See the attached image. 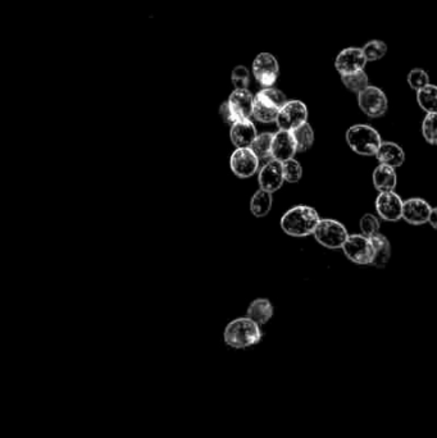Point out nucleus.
I'll use <instances>...</instances> for the list:
<instances>
[{
    "mask_svg": "<svg viewBox=\"0 0 437 438\" xmlns=\"http://www.w3.org/2000/svg\"><path fill=\"white\" fill-rule=\"evenodd\" d=\"M253 73L262 86L272 87L279 79L280 65L271 53H260L253 62Z\"/></svg>",
    "mask_w": 437,
    "mask_h": 438,
    "instance_id": "nucleus-9",
    "label": "nucleus"
},
{
    "mask_svg": "<svg viewBox=\"0 0 437 438\" xmlns=\"http://www.w3.org/2000/svg\"><path fill=\"white\" fill-rule=\"evenodd\" d=\"M220 115L222 117L223 121L226 123H229L231 126L235 123V118H234V115H232L231 110H229L227 101H226V103H223L222 105H221V108H220Z\"/></svg>",
    "mask_w": 437,
    "mask_h": 438,
    "instance_id": "nucleus-33",
    "label": "nucleus"
},
{
    "mask_svg": "<svg viewBox=\"0 0 437 438\" xmlns=\"http://www.w3.org/2000/svg\"><path fill=\"white\" fill-rule=\"evenodd\" d=\"M404 201L394 191L380 193L376 199V209L382 219L388 222H396L403 218Z\"/></svg>",
    "mask_w": 437,
    "mask_h": 438,
    "instance_id": "nucleus-12",
    "label": "nucleus"
},
{
    "mask_svg": "<svg viewBox=\"0 0 437 438\" xmlns=\"http://www.w3.org/2000/svg\"><path fill=\"white\" fill-rule=\"evenodd\" d=\"M227 104L235 118V122L241 120H249L254 110V96L248 89L235 90L229 95Z\"/></svg>",
    "mask_w": 437,
    "mask_h": 438,
    "instance_id": "nucleus-13",
    "label": "nucleus"
},
{
    "mask_svg": "<svg viewBox=\"0 0 437 438\" xmlns=\"http://www.w3.org/2000/svg\"><path fill=\"white\" fill-rule=\"evenodd\" d=\"M398 183L395 168L390 165H380L373 172V185L380 193L394 191Z\"/></svg>",
    "mask_w": 437,
    "mask_h": 438,
    "instance_id": "nucleus-19",
    "label": "nucleus"
},
{
    "mask_svg": "<svg viewBox=\"0 0 437 438\" xmlns=\"http://www.w3.org/2000/svg\"><path fill=\"white\" fill-rule=\"evenodd\" d=\"M293 135H294L299 153L308 150L309 148H312V145L315 143V131L310 127L308 122L304 123L300 127L294 129Z\"/></svg>",
    "mask_w": 437,
    "mask_h": 438,
    "instance_id": "nucleus-26",
    "label": "nucleus"
},
{
    "mask_svg": "<svg viewBox=\"0 0 437 438\" xmlns=\"http://www.w3.org/2000/svg\"><path fill=\"white\" fill-rule=\"evenodd\" d=\"M286 103V96L281 90L265 87L254 96L253 117L262 123L276 122L280 109Z\"/></svg>",
    "mask_w": 437,
    "mask_h": 438,
    "instance_id": "nucleus-3",
    "label": "nucleus"
},
{
    "mask_svg": "<svg viewBox=\"0 0 437 438\" xmlns=\"http://www.w3.org/2000/svg\"><path fill=\"white\" fill-rule=\"evenodd\" d=\"M273 137H274V134L265 132V134L258 135L257 139L254 140V143L251 144V149L255 153L259 160H263L267 163L272 160Z\"/></svg>",
    "mask_w": 437,
    "mask_h": 438,
    "instance_id": "nucleus-22",
    "label": "nucleus"
},
{
    "mask_svg": "<svg viewBox=\"0 0 437 438\" xmlns=\"http://www.w3.org/2000/svg\"><path fill=\"white\" fill-rule=\"evenodd\" d=\"M282 169H284V177L287 182L295 183V182L300 181L301 176H303V168H301L300 163L298 160L293 158L284 162Z\"/></svg>",
    "mask_w": 437,
    "mask_h": 438,
    "instance_id": "nucleus-30",
    "label": "nucleus"
},
{
    "mask_svg": "<svg viewBox=\"0 0 437 438\" xmlns=\"http://www.w3.org/2000/svg\"><path fill=\"white\" fill-rule=\"evenodd\" d=\"M359 108L368 117L379 118L385 115L388 107L386 94L381 90L380 87L369 86L362 93L358 94Z\"/></svg>",
    "mask_w": 437,
    "mask_h": 438,
    "instance_id": "nucleus-8",
    "label": "nucleus"
},
{
    "mask_svg": "<svg viewBox=\"0 0 437 438\" xmlns=\"http://www.w3.org/2000/svg\"><path fill=\"white\" fill-rule=\"evenodd\" d=\"M231 81H232V85L235 86V90L246 89L249 85V81H251V75H249L248 68L244 65L235 67L232 71V75H231Z\"/></svg>",
    "mask_w": 437,
    "mask_h": 438,
    "instance_id": "nucleus-31",
    "label": "nucleus"
},
{
    "mask_svg": "<svg viewBox=\"0 0 437 438\" xmlns=\"http://www.w3.org/2000/svg\"><path fill=\"white\" fill-rule=\"evenodd\" d=\"M296 153L298 146L293 132L280 129L279 132L274 134L272 143V157L274 160L284 163L289 159L294 158Z\"/></svg>",
    "mask_w": 437,
    "mask_h": 438,
    "instance_id": "nucleus-15",
    "label": "nucleus"
},
{
    "mask_svg": "<svg viewBox=\"0 0 437 438\" xmlns=\"http://www.w3.org/2000/svg\"><path fill=\"white\" fill-rule=\"evenodd\" d=\"M273 307L267 299H257L251 302L248 309V316L255 323L265 324L272 318Z\"/></svg>",
    "mask_w": 437,
    "mask_h": 438,
    "instance_id": "nucleus-20",
    "label": "nucleus"
},
{
    "mask_svg": "<svg viewBox=\"0 0 437 438\" xmlns=\"http://www.w3.org/2000/svg\"><path fill=\"white\" fill-rule=\"evenodd\" d=\"M408 84L414 91H419L423 87L430 85V76L422 68H413L408 73Z\"/></svg>",
    "mask_w": 437,
    "mask_h": 438,
    "instance_id": "nucleus-29",
    "label": "nucleus"
},
{
    "mask_svg": "<svg viewBox=\"0 0 437 438\" xmlns=\"http://www.w3.org/2000/svg\"><path fill=\"white\" fill-rule=\"evenodd\" d=\"M341 81L344 86L353 93L360 94L369 86V79L366 71L345 75V76H341Z\"/></svg>",
    "mask_w": 437,
    "mask_h": 438,
    "instance_id": "nucleus-25",
    "label": "nucleus"
},
{
    "mask_svg": "<svg viewBox=\"0 0 437 438\" xmlns=\"http://www.w3.org/2000/svg\"><path fill=\"white\" fill-rule=\"evenodd\" d=\"M429 223L432 226V228H435L437 231V208H432Z\"/></svg>",
    "mask_w": 437,
    "mask_h": 438,
    "instance_id": "nucleus-34",
    "label": "nucleus"
},
{
    "mask_svg": "<svg viewBox=\"0 0 437 438\" xmlns=\"http://www.w3.org/2000/svg\"><path fill=\"white\" fill-rule=\"evenodd\" d=\"M360 231L367 238H372L380 231V222L373 214H366L360 219Z\"/></svg>",
    "mask_w": 437,
    "mask_h": 438,
    "instance_id": "nucleus-32",
    "label": "nucleus"
},
{
    "mask_svg": "<svg viewBox=\"0 0 437 438\" xmlns=\"http://www.w3.org/2000/svg\"><path fill=\"white\" fill-rule=\"evenodd\" d=\"M362 49L368 62H377L386 56L387 45L381 40H369Z\"/></svg>",
    "mask_w": 437,
    "mask_h": 438,
    "instance_id": "nucleus-27",
    "label": "nucleus"
},
{
    "mask_svg": "<svg viewBox=\"0 0 437 438\" xmlns=\"http://www.w3.org/2000/svg\"><path fill=\"white\" fill-rule=\"evenodd\" d=\"M307 120H308L307 105L300 101H290L280 109L276 123L282 131L293 132L294 129L307 123Z\"/></svg>",
    "mask_w": 437,
    "mask_h": 438,
    "instance_id": "nucleus-7",
    "label": "nucleus"
},
{
    "mask_svg": "<svg viewBox=\"0 0 437 438\" xmlns=\"http://www.w3.org/2000/svg\"><path fill=\"white\" fill-rule=\"evenodd\" d=\"M346 141L351 150L366 157L376 155L382 144L380 134L368 124L351 126L346 132Z\"/></svg>",
    "mask_w": 437,
    "mask_h": 438,
    "instance_id": "nucleus-4",
    "label": "nucleus"
},
{
    "mask_svg": "<svg viewBox=\"0 0 437 438\" xmlns=\"http://www.w3.org/2000/svg\"><path fill=\"white\" fill-rule=\"evenodd\" d=\"M317 210L307 205H298L287 210L281 218V228L285 233L294 238H305L315 233L319 223Z\"/></svg>",
    "mask_w": 437,
    "mask_h": 438,
    "instance_id": "nucleus-1",
    "label": "nucleus"
},
{
    "mask_svg": "<svg viewBox=\"0 0 437 438\" xmlns=\"http://www.w3.org/2000/svg\"><path fill=\"white\" fill-rule=\"evenodd\" d=\"M369 238L374 247V259H373L372 266H379V268L386 266L391 255V247H390L388 240L381 233H377Z\"/></svg>",
    "mask_w": 437,
    "mask_h": 438,
    "instance_id": "nucleus-21",
    "label": "nucleus"
},
{
    "mask_svg": "<svg viewBox=\"0 0 437 438\" xmlns=\"http://www.w3.org/2000/svg\"><path fill=\"white\" fill-rule=\"evenodd\" d=\"M431 212H432V208L427 201L419 198H412L404 201L403 219L410 224L419 226L423 223L429 222Z\"/></svg>",
    "mask_w": 437,
    "mask_h": 438,
    "instance_id": "nucleus-16",
    "label": "nucleus"
},
{
    "mask_svg": "<svg viewBox=\"0 0 437 438\" xmlns=\"http://www.w3.org/2000/svg\"><path fill=\"white\" fill-rule=\"evenodd\" d=\"M344 250L346 258L355 264H372L374 247L371 238L365 235H350L345 241Z\"/></svg>",
    "mask_w": 437,
    "mask_h": 438,
    "instance_id": "nucleus-6",
    "label": "nucleus"
},
{
    "mask_svg": "<svg viewBox=\"0 0 437 438\" xmlns=\"http://www.w3.org/2000/svg\"><path fill=\"white\" fill-rule=\"evenodd\" d=\"M417 101L419 107L430 113H437V86L436 85H427L422 90L417 91Z\"/></svg>",
    "mask_w": 437,
    "mask_h": 438,
    "instance_id": "nucleus-24",
    "label": "nucleus"
},
{
    "mask_svg": "<svg viewBox=\"0 0 437 438\" xmlns=\"http://www.w3.org/2000/svg\"><path fill=\"white\" fill-rule=\"evenodd\" d=\"M272 208V193H268L265 190H259L253 195L251 201V213L258 218L265 217Z\"/></svg>",
    "mask_w": 437,
    "mask_h": 438,
    "instance_id": "nucleus-23",
    "label": "nucleus"
},
{
    "mask_svg": "<svg viewBox=\"0 0 437 438\" xmlns=\"http://www.w3.org/2000/svg\"><path fill=\"white\" fill-rule=\"evenodd\" d=\"M259 162L260 160L251 148H240L232 153L229 165L237 177L248 179L258 171Z\"/></svg>",
    "mask_w": 437,
    "mask_h": 438,
    "instance_id": "nucleus-11",
    "label": "nucleus"
},
{
    "mask_svg": "<svg viewBox=\"0 0 437 438\" xmlns=\"http://www.w3.org/2000/svg\"><path fill=\"white\" fill-rule=\"evenodd\" d=\"M367 63L368 60L362 48L349 46L337 54L336 59H335V68L337 72L340 73V76H345V75L365 71Z\"/></svg>",
    "mask_w": 437,
    "mask_h": 438,
    "instance_id": "nucleus-10",
    "label": "nucleus"
},
{
    "mask_svg": "<svg viewBox=\"0 0 437 438\" xmlns=\"http://www.w3.org/2000/svg\"><path fill=\"white\" fill-rule=\"evenodd\" d=\"M257 136H258L257 129L251 120H241L231 126L229 137H231L232 144L235 145L237 149L251 148Z\"/></svg>",
    "mask_w": 437,
    "mask_h": 438,
    "instance_id": "nucleus-17",
    "label": "nucleus"
},
{
    "mask_svg": "<svg viewBox=\"0 0 437 438\" xmlns=\"http://www.w3.org/2000/svg\"><path fill=\"white\" fill-rule=\"evenodd\" d=\"M258 181L260 188L268 193H274L280 190L285 182L282 163L274 159L265 163L259 171Z\"/></svg>",
    "mask_w": 437,
    "mask_h": 438,
    "instance_id": "nucleus-14",
    "label": "nucleus"
},
{
    "mask_svg": "<svg viewBox=\"0 0 437 438\" xmlns=\"http://www.w3.org/2000/svg\"><path fill=\"white\" fill-rule=\"evenodd\" d=\"M262 338L259 324L249 316L237 318L229 322L224 330V341L227 345L235 349H245L258 344Z\"/></svg>",
    "mask_w": 437,
    "mask_h": 438,
    "instance_id": "nucleus-2",
    "label": "nucleus"
},
{
    "mask_svg": "<svg viewBox=\"0 0 437 438\" xmlns=\"http://www.w3.org/2000/svg\"><path fill=\"white\" fill-rule=\"evenodd\" d=\"M313 235L319 244L329 249L343 247L345 241L349 238L344 224L335 219H321Z\"/></svg>",
    "mask_w": 437,
    "mask_h": 438,
    "instance_id": "nucleus-5",
    "label": "nucleus"
},
{
    "mask_svg": "<svg viewBox=\"0 0 437 438\" xmlns=\"http://www.w3.org/2000/svg\"><path fill=\"white\" fill-rule=\"evenodd\" d=\"M422 134L429 144L437 145V113H430L424 117Z\"/></svg>",
    "mask_w": 437,
    "mask_h": 438,
    "instance_id": "nucleus-28",
    "label": "nucleus"
},
{
    "mask_svg": "<svg viewBox=\"0 0 437 438\" xmlns=\"http://www.w3.org/2000/svg\"><path fill=\"white\" fill-rule=\"evenodd\" d=\"M376 158L379 159L381 165H390L393 168L402 167L405 160V153L402 149L400 145L395 143H382L380 149L376 154Z\"/></svg>",
    "mask_w": 437,
    "mask_h": 438,
    "instance_id": "nucleus-18",
    "label": "nucleus"
}]
</instances>
